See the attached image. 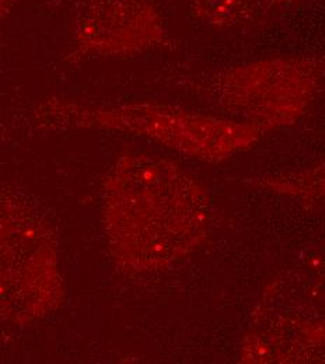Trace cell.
Instances as JSON below:
<instances>
[{
	"instance_id": "6da1fadb",
	"label": "cell",
	"mask_w": 325,
	"mask_h": 364,
	"mask_svg": "<svg viewBox=\"0 0 325 364\" xmlns=\"http://www.w3.org/2000/svg\"><path fill=\"white\" fill-rule=\"evenodd\" d=\"M53 235L34 203L9 189L0 203V318L26 322L55 309L60 294Z\"/></svg>"
},
{
	"instance_id": "7a4b0ae2",
	"label": "cell",
	"mask_w": 325,
	"mask_h": 364,
	"mask_svg": "<svg viewBox=\"0 0 325 364\" xmlns=\"http://www.w3.org/2000/svg\"><path fill=\"white\" fill-rule=\"evenodd\" d=\"M38 115L53 128L129 129L188 151L229 149L254 135L251 128L159 107L101 109L50 100L41 107Z\"/></svg>"
},
{
	"instance_id": "3957f363",
	"label": "cell",
	"mask_w": 325,
	"mask_h": 364,
	"mask_svg": "<svg viewBox=\"0 0 325 364\" xmlns=\"http://www.w3.org/2000/svg\"><path fill=\"white\" fill-rule=\"evenodd\" d=\"M163 34V18L150 0H85L75 41L86 55H118L154 46Z\"/></svg>"
},
{
	"instance_id": "277c9868",
	"label": "cell",
	"mask_w": 325,
	"mask_h": 364,
	"mask_svg": "<svg viewBox=\"0 0 325 364\" xmlns=\"http://www.w3.org/2000/svg\"><path fill=\"white\" fill-rule=\"evenodd\" d=\"M193 13L219 28H254L275 23L304 0H189Z\"/></svg>"
}]
</instances>
